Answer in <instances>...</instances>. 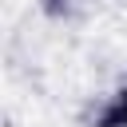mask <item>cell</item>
<instances>
[{"mask_svg": "<svg viewBox=\"0 0 127 127\" xmlns=\"http://www.w3.org/2000/svg\"><path fill=\"white\" fill-rule=\"evenodd\" d=\"M95 127H127V83L103 103V111L95 115Z\"/></svg>", "mask_w": 127, "mask_h": 127, "instance_id": "cell-1", "label": "cell"}, {"mask_svg": "<svg viewBox=\"0 0 127 127\" xmlns=\"http://www.w3.org/2000/svg\"><path fill=\"white\" fill-rule=\"evenodd\" d=\"M44 8H48L52 16H60V12H67V0H44Z\"/></svg>", "mask_w": 127, "mask_h": 127, "instance_id": "cell-2", "label": "cell"}]
</instances>
